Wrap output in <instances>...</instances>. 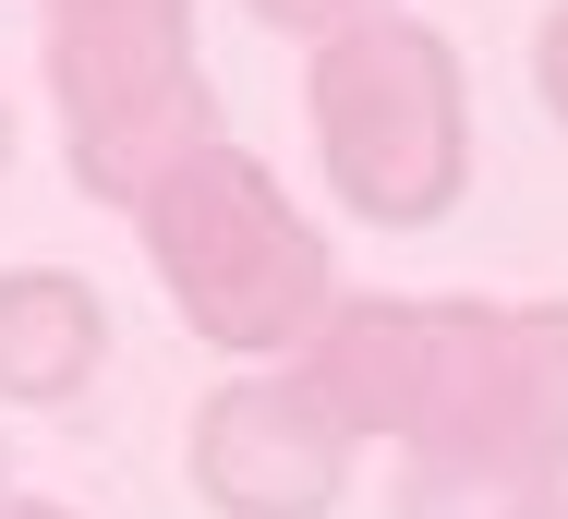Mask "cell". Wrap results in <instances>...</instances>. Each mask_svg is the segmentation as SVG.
I'll return each instance as SVG.
<instances>
[{
	"label": "cell",
	"instance_id": "6da1fadb",
	"mask_svg": "<svg viewBox=\"0 0 568 519\" xmlns=\"http://www.w3.org/2000/svg\"><path fill=\"white\" fill-rule=\"evenodd\" d=\"M145 266H158V291L170 314L230 350V363H291L315 326H327V230L278 194V170L266 157H242L230 133H206L145 206Z\"/></svg>",
	"mask_w": 568,
	"mask_h": 519
},
{
	"label": "cell",
	"instance_id": "7a4b0ae2",
	"mask_svg": "<svg viewBox=\"0 0 568 519\" xmlns=\"http://www.w3.org/2000/svg\"><path fill=\"white\" fill-rule=\"evenodd\" d=\"M303 133H315V170L351 217L375 230H424L459 206L471 182V85H459V49L412 12H375L315 37L303 61Z\"/></svg>",
	"mask_w": 568,
	"mask_h": 519
},
{
	"label": "cell",
	"instance_id": "3957f363",
	"mask_svg": "<svg viewBox=\"0 0 568 519\" xmlns=\"http://www.w3.org/2000/svg\"><path fill=\"white\" fill-rule=\"evenodd\" d=\"M37 73L61 157L98 206H145L219 133L194 73V0H37Z\"/></svg>",
	"mask_w": 568,
	"mask_h": 519
},
{
	"label": "cell",
	"instance_id": "277c9868",
	"mask_svg": "<svg viewBox=\"0 0 568 519\" xmlns=\"http://www.w3.org/2000/svg\"><path fill=\"white\" fill-rule=\"evenodd\" d=\"M496 303H399V291H363L327 303V326L291 350L351 423L363 447H424L448 423L484 411V375H496Z\"/></svg>",
	"mask_w": 568,
	"mask_h": 519
},
{
	"label": "cell",
	"instance_id": "5b68a950",
	"mask_svg": "<svg viewBox=\"0 0 568 519\" xmlns=\"http://www.w3.org/2000/svg\"><path fill=\"white\" fill-rule=\"evenodd\" d=\"M182 459H194V496L219 519H327L351 459H363V423L303 363H254V375L194 399Z\"/></svg>",
	"mask_w": 568,
	"mask_h": 519
},
{
	"label": "cell",
	"instance_id": "8992f818",
	"mask_svg": "<svg viewBox=\"0 0 568 519\" xmlns=\"http://www.w3.org/2000/svg\"><path fill=\"white\" fill-rule=\"evenodd\" d=\"M110 363V303L73 266H0V399L12 411H73Z\"/></svg>",
	"mask_w": 568,
	"mask_h": 519
},
{
	"label": "cell",
	"instance_id": "52a82bcc",
	"mask_svg": "<svg viewBox=\"0 0 568 519\" xmlns=\"http://www.w3.org/2000/svg\"><path fill=\"white\" fill-rule=\"evenodd\" d=\"M557 496H568V471L545 447H520L508 423H448V435L399 447L387 519H545Z\"/></svg>",
	"mask_w": 568,
	"mask_h": 519
},
{
	"label": "cell",
	"instance_id": "ba28073f",
	"mask_svg": "<svg viewBox=\"0 0 568 519\" xmlns=\"http://www.w3.org/2000/svg\"><path fill=\"white\" fill-rule=\"evenodd\" d=\"M471 423H508L520 447H545L568 471V303H520L496 326V375H484Z\"/></svg>",
	"mask_w": 568,
	"mask_h": 519
},
{
	"label": "cell",
	"instance_id": "9c48e42d",
	"mask_svg": "<svg viewBox=\"0 0 568 519\" xmlns=\"http://www.w3.org/2000/svg\"><path fill=\"white\" fill-rule=\"evenodd\" d=\"M242 12H254V24H278V37H303V49H315V37H339V24H375V12H399V0H242Z\"/></svg>",
	"mask_w": 568,
	"mask_h": 519
},
{
	"label": "cell",
	"instance_id": "30bf717a",
	"mask_svg": "<svg viewBox=\"0 0 568 519\" xmlns=\"http://www.w3.org/2000/svg\"><path fill=\"white\" fill-rule=\"evenodd\" d=\"M532 85H545V109L568 121V0L545 12V37H532Z\"/></svg>",
	"mask_w": 568,
	"mask_h": 519
},
{
	"label": "cell",
	"instance_id": "8fae6325",
	"mask_svg": "<svg viewBox=\"0 0 568 519\" xmlns=\"http://www.w3.org/2000/svg\"><path fill=\"white\" fill-rule=\"evenodd\" d=\"M0 519H73V508H37V496H0Z\"/></svg>",
	"mask_w": 568,
	"mask_h": 519
},
{
	"label": "cell",
	"instance_id": "7c38bea8",
	"mask_svg": "<svg viewBox=\"0 0 568 519\" xmlns=\"http://www.w3.org/2000/svg\"><path fill=\"white\" fill-rule=\"evenodd\" d=\"M0 157H12V109H0Z\"/></svg>",
	"mask_w": 568,
	"mask_h": 519
},
{
	"label": "cell",
	"instance_id": "4fadbf2b",
	"mask_svg": "<svg viewBox=\"0 0 568 519\" xmlns=\"http://www.w3.org/2000/svg\"><path fill=\"white\" fill-rule=\"evenodd\" d=\"M545 519H568V496H557V508H545Z\"/></svg>",
	"mask_w": 568,
	"mask_h": 519
}]
</instances>
